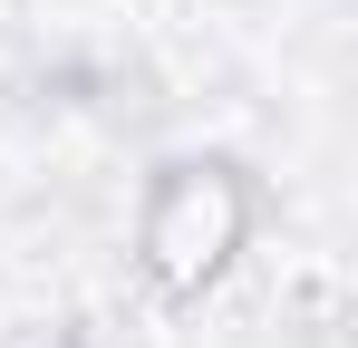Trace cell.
I'll use <instances>...</instances> for the list:
<instances>
[{"instance_id": "1", "label": "cell", "mask_w": 358, "mask_h": 348, "mask_svg": "<svg viewBox=\"0 0 358 348\" xmlns=\"http://www.w3.org/2000/svg\"><path fill=\"white\" fill-rule=\"evenodd\" d=\"M233 242H242V194L213 165H184V174L155 184V203H145V261L165 281H203Z\"/></svg>"}]
</instances>
